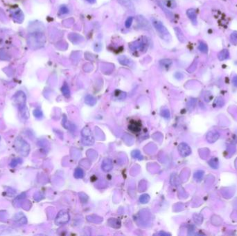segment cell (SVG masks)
I'll list each match as a JSON object with an SVG mask.
<instances>
[{"mask_svg":"<svg viewBox=\"0 0 237 236\" xmlns=\"http://www.w3.org/2000/svg\"><path fill=\"white\" fill-rule=\"evenodd\" d=\"M27 42L28 46L32 49L41 48L45 43V37L42 33L35 32L28 35Z\"/></svg>","mask_w":237,"mask_h":236,"instance_id":"obj_1","label":"cell"},{"mask_svg":"<svg viewBox=\"0 0 237 236\" xmlns=\"http://www.w3.org/2000/svg\"><path fill=\"white\" fill-rule=\"evenodd\" d=\"M151 21H152L154 28L155 29L156 31L157 32L158 35H160L161 38L165 41H170V39H171V36H170L169 30L162 24V23L155 18H152Z\"/></svg>","mask_w":237,"mask_h":236,"instance_id":"obj_2","label":"cell"},{"mask_svg":"<svg viewBox=\"0 0 237 236\" xmlns=\"http://www.w3.org/2000/svg\"><path fill=\"white\" fill-rule=\"evenodd\" d=\"M15 148L16 151L24 157H27L30 152L29 145L20 136H18L15 139Z\"/></svg>","mask_w":237,"mask_h":236,"instance_id":"obj_3","label":"cell"},{"mask_svg":"<svg viewBox=\"0 0 237 236\" xmlns=\"http://www.w3.org/2000/svg\"><path fill=\"white\" fill-rule=\"evenodd\" d=\"M149 45L148 40L146 37H142L141 39H139L138 40L132 42L129 45L130 49L132 51H146L148 49Z\"/></svg>","mask_w":237,"mask_h":236,"instance_id":"obj_4","label":"cell"},{"mask_svg":"<svg viewBox=\"0 0 237 236\" xmlns=\"http://www.w3.org/2000/svg\"><path fill=\"white\" fill-rule=\"evenodd\" d=\"M26 101H27V98H26L25 94L22 91H19L15 94V96L13 97V102L18 106L20 110H24L26 105Z\"/></svg>","mask_w":237,"mask_h":236,"instance_id":"obj_5","label":"cell"},{"mask_svg":"<svg viewBox=\"0 0 237 236\" xmlns=\"http://www.w3.org/2000/svg\"><path fill=\"white\" fill-rule=\"evenodd\" d=\"M83 142L86 145H91L94 143V140L92 132L89 127H85L82 131Z\"/></svg>","mask_w":237,"mask_h":236,"instance_id":"obj_6","label":"cell"},{"mask_svg":"<svg viewBox=\"0 0 237 236\" xmlns=\"http://www.w3.org/2000/svg\"><path fill=\"white\" fill-rule=\"evenodd\" d=\"M70 219V215L65 211H61L58 213L57 215L55 223L56 225H63L64 224L68 222Z\"/></svg>","mask_w":237,"mask_h":236,"instance_id":"obj_7","label":"cell"},{"mask_svg":"<svg viewBox=\"0 0 237 236\" xmlns=\"http://www.w3.org/2000/svg\"><path fill=\"white\" fill-rule=\"evenodd\" d=\"M137 23H138L139 28H141V29L150 30L151 26L149 24L148 21H147L143 16L141 15L137 16Z\"/></svg>","mask_w":237,"mask_h":236,"instance_id":"obj_8","label":"cell"},{"mask_svg":"<svg viewBox=\"0 0 237 236\" xmlns=\"http://www.w3.org/2000/svg\"><path fill=\"white\" fill-rule=\"evenodd\" d=\"M68 38L70 39V40L72 42L73 44H78L81 43V42L84 40V38L81 35L77 33H70L68 35Z\"/></svg>","mask_w":237,"mask_h":236,"instance_id":"obj_9","label":"cell"},{"mask_svg":"<svg viewBox=\"0 0 237 236\" xmlns=\"http://www.w3.org/2000/svg\"><path fill=\"white\" fill-rule=\"evenodd\" d=\"M187 15L189 18V20L191 21V22L193 23V24L196 25L198 23L197 20V15H196V10L193 8H190L187 11Z\"/></svg>","mask_w":237,"mask_h":236,"instance_id":"obj_10","label":"cell"},{"mask_svg":"<svg viewBox=\"0 0 237 236\" xmlns=\"http://www.w3.org/2000/svg\"><path fill=\"white\" fill-rule=\"evenodd\" d=\"M178 150L179 152H180L181 155L183 156V157H186V156L189 155L191 152L190 148H189V146L184 143H181L180 145H179Z\"/></svg>","mask_w":237,"mask_h":236,"instance_id":"obj_11","label":"cell"},{"mask_svg":"<svg viewBox=\"0 0 237 236\" xmlns=\"http://www.w3.org/2000/svg\"><path fill=\"white\" fill-rule=\"evenodd\" d=\"M101 167L104 171H106V172L110 171L113 167L112 160L110 159H105L103 160V163H102Z\"/></svg>","mask_w":237,"mask_h":236,"instance_id":"obj_12","label":"cell"},{"mask_svg":"<svg viewBox=\"0 0 237 236\" xmlns=\"http://www.w3.org/2000/svg\"><path fill=\"white\" fill-rule=\"evenodd\" d=\"M118 2L122 4V5L126 8L128 10L131 11H135V6L134 4L131 2V0H118Z\"/></svg>","mask_w":237,"mask_h":236,"instance_id":"obj_13","label":"cell"},{"mask_svg":"<svg viewBox=\"0 0 237 236\" xmlns=\"http://www.w3.org/2000/svg\"><path fill=\"white\" fill-rule=\"evenodd\" d=\"M128 127L132 132H138L141 129V124L139 122L132 121L130 122Z\"/></svg>","mask_w":237,"mask_h":236,"instance_id":"obj_14","label":"cell"},{"mask_svg":"<svg viewBox=\"0 0 237 236\" xmlns=\"http://www.w3.org/2000/svg\"><path fill=\"white\" fill-rule=\"evenodd\" d=\"M13 219L16 222L20 224V225H23V224H26L27 222V218H26V217L24 215L23 213H19L18 214H16L14 216Z\"/></svg>","mask_w":237,"mask_h":236,"instance_id":"obj_15","label":"cell"},{"mask_svg":"<svg viewBox=\"0 0 237 236\" xmlns=\"http://www.w3.org/2000/svg\"><path fill=\"white\" fill-rule=\"evenodd\" d=\"M229 57V53L227 49H223L221 51H220L219 54H218V58H219V60L222 61L225 60H227Z\"/></svg>","mask_w":237,"mask_h":236,"instance_id":"obj_16","label":"cell"},{"mask_svg":"<svg viewBox=\"0 0 237 236\" xmlns=\"http://www.w3.org/2000/svg\"><path fill=\"white\" fill-rule=\"evenodd\" d=\"M13 17L15 22L21 23L24 20V15L22 13V11H21L20 10H18V11H15V13H13Z\"/></svg>","mask_w":237,"mask_h":236,"instance_id":"obj_17","label":"cell"},{"mask_svg":"<svg viewBox=\"0 0 237 236\" xmlns=\"http://www.w3.org/2000/svg\"><path fill=\"white\" fill-rule=\"evenodd\" d=\"M175 33H176L177 38L179 40V41L182 42V43H184V42H186V37H184V35L181 30V29H180V28L175 27Z\"/></svg>","mask_w":237,"mask_h":236,"instance_id":"obj_18","label":"cell"},{"mask_svg":"<svg viewBox=\"0 0 237 236\" xmlns=\"http://www.w3.org/2000/svg\"><path fill=\"white\" fill-rule=\"evenodd\" d=\"M118 61H119V62L122 64V65H125V66H130V65H132V61L125 56H120V57L118 58Z\"/></svg>","mask_w":237,"mask_h":236,"instance_id":"obj_19","label":"cell"},{"mask_svg":"<svg viewBox=\"0 0 237 236\" xmlns=\"http://www.w3.org/2000/svg\"><path fill=\"white\" fill-rule=\"evenodd\" d=\"M85 102L88 105H94L96 103V98L91 95H87L85 98Z\"/></svg>","mask_w":237,"mask_h":236,"instance_id":"obj_20","label":"cell"},{"mask_svg":"<svg viewBox=\"0 0 237 236\" xmlns=\"http://www.w3.org/2000/svg\"><path fill=\"white\" fill-rule=\"evenodd\" d=\"M198 49L203 53H207L208 52V46L207 44L203 42H200V43H199Z\"/></svg>","mask_w":237,"mask_h":236,"instance_id":"obj_21","label":"cell"},{"mask_svg":"<svg viewBox=\"0 0 237 236\" xmlns=\"http://www.w3.org/2000/svg\"><path fill=\"white\" fill-rule=\"evenodd\" d=\"M62 92L64 94V96H66V97H68L70 95V88L67 84H65L62 87Z\"/></svg>","mask_w":237,"mask_h":236,"instance_id":"obj_22","label":"cell"},{"mask_svg":"<svg viewBox=\"0 0 237 236\" xmlns=\"http://www.w3.org/2000/svg\"><path fill=\"white\" fill-rule=\"evenodd\" d=\"M83 175H84V173L81 169L80 168L76 169L75 173H74V177L76 178H77V179L82 178L83 177Z\"/></svg>","mask_w":237,"mask_h":236,"instance_id":"obj_23","label":"cell"},{"mask_svg":"<svg viewBox=\"0 0 237 236\" xmlns=\"http://www.w3.org/2000/svg\"><path fill=\"white\" fill-rule=\"evenodd\" d=\"M230 40L231 42L234 45L237 44V32L232 33L230 35Z\"/></svg>","mask_w":237,"mask_h":236,"instance_id":"obj_24","label":"cell"},{"mask_svg":"<svg viewBox=\"0 0 237 236\" xmlns=\"http://www.w3.org/2000/svg\"><path fill=\"white\" fill-rule=\"evenodd\" d=\"M149 199H150V197H149V196L146 194L142 195L140 197V199H139L140 202L141 203H143V204H146V203H147L149 201Z\"/></svg>","mask_w":237,"mask_h":236,"instance_id":"obj_25","label":"cell"},{"mask_svg":"<svg viewBox=\"0 0 237 236\" xmlns=\"http://www.w3.org/2000/svg\"><path fill=\"white\" fill-rule=\"evenodd\" d=\"M132 156L134 158H136V159H143V157H142V156L141 155V153L139 150L133 151V152H132Z\"/></svg>","mask_w":237,"mask_h":236,"instance_id":"obj_26","label":"cell"},{"mask_svg":"<svg viewBox=\"0 0 237 236\" xmlns=\"http://www.w3.org/2000/svg\"><path fill=\"white\" fill-rule=\"evenodd\" d=\"M34 114L35 116L37 118V119H41V118H42V116H43V114H42V111L39 109L35 110L34 112Z\"/></svg>","mask_w":237,"mask_h":236,"instance_id":"obj_27","label":"cell"},{"mask_svg":"<svg viewBox=\"0 0 237 236\" xmlns=\"http://www.w3.org/2000/svg\"><path fill=\"white\" fill-rule=\"evenodd\" d=\"M59 13H60V14H61V15H65V14H67L69 13V9L66 6H62L60 8Z\"/></svg>","mask_w":237,"mask_h":236,"instance_id":"obj_28","label":"cell"},{"mask_svg":"<svg viewBox=\"0 0 237 236\" xmlns=\"http://www.w3.org/2000/svg\"><path fill=\"white\" fill-rule=\"evenodd\" d=\"M22 160H21L20 159H13L12 160V161L11 162V164H10V166H11V167H15L16 166H17L18 164H20V163H22Z\"/></svg>","mask_w":237,"mask_h":236,"instance_id":"obj_29","label":"cell"},{"mask_svg":"<svg viewBox=\"0 0 237 236\" xmlns=\"http://www.w3.org/2000/svg\"><path fill=\"white\" fill-rule=\"evenodd\" d=\"M132 21H133V18H132V17H129L128 18L127 20H126V21H125V27H126V28H130V27H131Z\"/></svg>","mask_w":237,"mask_h":236,"instance_id":"obj_30","label":"cell"},{"mask_svg":"<svg viewBox=\"0 0 237 236\" xmlns=\"http://www.w3.org/2000/svg\"><path fill=\"white\" fill-rule=\"evenodd\" d=\"M160 63L162 64V65H164V66L166 67H169V66L170 65H171L172 62L170 60H163L161 61Z\"/></svg>","mask_w":237,"mask_h":236,"instance_id":"obj_31","label":"cell"},{"mask_svg":"<svg viewBox=\"0 0 237 236\" xmlns=\"http://www.w3.org/2000/svg\"><path fill=\"white\" fill-rule=\"evenodd\" d=\"M83 196H82L81 193H80V194H79L80 200H81V202H83V199H84V202H86L87 201V199H88V197H87V196L86 195H85V193H83Z\"/></svg>","mask_w":237,"mask_h":236,"instance_id":"obj_32","label":"cell"},{"mask_svg":"<svg viewBox=\"0 0 237 236\" xmlns=\"http://www.w3.org/2000/svg\"><path fill=\"white\" fill-rule=\"evenodd\" d=\"M162 115L164 117H165V118H169V110H163L162 111Z\"/></svg>","mask_w":237,"mask_h":236,"instance_id":"obj_33","label":"cell"},{"mask_svg":"<svg viewBox=\"0 0 237 236\" xmlns=\"http://www.w3.org/2000/svg\"><path fill=\"white\" fill-rule=\"evenodd\" d=\"M232 82H233L234 85L237 87V75H235L232 79Z\"/></svg>","mask_w":237,"mask_h":236,"instance_id":"obj_34","label":"cell"},{"mask_svg":"<svg viewBox=\"0 0 237 236\" xmlns=\"http://www.w3.org/2000/svg\"><path fill=\"white\" fill-rule=\"evenodd\" d=\"M86 1L88 2L89 3H90V4H94L96 2V0H86Z\"/></svg>","mask_w":237,"mask_h":236,"instance_id":"obj_35","label":"cell"}]
</instances>
